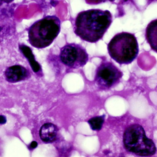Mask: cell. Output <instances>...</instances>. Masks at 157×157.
<instances>
[{"label": "cell", "mask_w": 157, "mask_h": 157, "mask_svg": "<svg viewBox=\"0 0 157 157\" xmlns=\"http://www.w3.org/2000/svg\"><path fill=\"white\" fill-rule=\"evenodd\" d=\"M112 22L113 17L109 10H85L76 17L74 33L84 41L96 43L103 38Z\"/></svg>", "instance_id": "1"}, {"label": "cell", "mask_w": 157, "mask_h": 157, "mask_svg": "<svg viewBox=\"0 0 157 157\" xmlns=\"http://www.w3.org/2000/svg\"><path fill=\"white\" fill-rule=\"evenodd\" d=\"M61 21L56 16H47L33 23L28 30L30 43L38 49L49 46L60 32Z\"/></svg>", "instance_id": "2"}, {"label": "cell", "mask_w": 157, "mask_h": 157, "mask_svg": "<svg viewBox=\"0 0 157 157\" xmlns=\"http://www.w3.org/2000/svg\"><path fill=\"white\" fill-rule=\"evenodd\" d=\"M107 49L110 57L121 65L131 63L139 53L136 37L125 32L115 34L108 43Z\"/></svg>", "instance_id": "3"}, {"label": "cell", "mask_w": 157, "mask_h": 157, "mask_svg": "<svg viewBox=\"0 0 157 157\" xmlns=\"http://www.w3.org/2000/svg\"><path fill=\"white\" fill-rule=\"evenodd\" d=\"M123 141L127 151L138 156L148 157L156 153L155 143L146 136L144 128L139 124L128 127L124 132Z\"/></svg>", "instance_id": "4"}, {"label": "cell", "mask_w": 157, "mask_h": 157, "mask_svg": "<svg viewBox=\"0 0 157 157\" xmlns=\"http://www.w3.org/2000/svg\"><path fill=\"white\" fill-rule=\"evenodd\" d=\"M59 57L63 64L69 68L78 69L89 61L86 50L80 44L67 43L61 48Z\"/></svg>", "instance_id": "5"}, {"label": "cell", "mask_w": 157, "mask_h": 157, "mask_svg": "<svg viewBox=\"0 0 157 157\" xmlns=\"http://www.w3.org/2000/svg\"><path fill=\"white\" fill-rule=\"evenodd\" d=\"M122 76V72L113 64L104 62L96 71L95 83L100 89L108 90L119 83Z\"/></svg>", "instance_id": "6"}, {"label": "cell", "mask_w": 157, "mask_h": 157, "mask_svg": "<svg viewBox=\"0 0 157 157\" xmlns=\"http://www.w3.org/2000/svg\"><path fill=\"white\" fill-rule=\"evenodd\" d=\"M5 74L8 81L14 83L25 79L29 76V73L23 66L15 65L8 68Z\"/></svg>", "instance_id": "7"}, {"label": "cell", "mask_w": 157, "mask_h": 157, "mask_svg": "<svg viewBox=\"0 0 157 157\" xmlns=\"http://www.w3.org/2000/svg\"><path fill=\"white\" fill-rule=\"evenodd\" d=\"M39 134L43 142L45 143H52L57 139L58 129L52 123H46L40 127Z\"/></svg>", "instance_id": "8"}, {"label": "cell", "mask_w": 157, "mask_h": 157, "mask_svg": "<svg viewBox=\"0 0 157 157\" xmlns=\"http://www.w3.org/2000/svg\"><path fill=\"white\" fill-rule=\"evenodd\" d=\"M145 38L151 49L157 53V19L148 24L145 30Z\"/></svg>", "instance_id": "9"}, {"label": "cell", "mask_w": 157, "mask_h": 157, "mask_svg": "<svg viewBox=\"0 0 157 157\" xmlns=\"http://www.w3.org/2000/svg\"><path fill=\"white\" fill-rule=\"evenodd\" d=\"M19 49L27 58L33 70L35 73L39 72L40 70L41 67L38 62L35 60L34 55L30 48L25 45H21L19 46Z\"/></svg>", "instance_id": "10"}, {"label": "cell", "mask_w": 157, "mask_h": 157, "mask_svg": "<svg viewBox=\"0 0 157 157\" xmlns=\"http://www.w3.org/2000/svg\"><path fill=\"white\" fill-rule=\"evenodd\" d=\"M104 121L105 115H103L91 118L88 121V123L92 130L99 131L102 129Z\"/></svg>", "instance_id": "11"}, {"label": "cell", "mask_w": 157, "mask_h": 157, "mask_svg": "<svg viewBox=\"0 0 157 157\" xmlns=\"http://www.w3.org/2000/svg\"><path fill=\"white\" fill-rule=\"evenodd\" d=\"M107 0H85L86 2L90 5H97L105 2Z\"/></svg>", "instance_id": "12"}, {"label": "cell", "mask_w": 157, "mask_h": 157, "mask_svg": "<svg viewBox=\"0 0 157 157\" xmlns=\"http://www.w3.org/2000/svg\"><path fill=\"white\" fill-rule=\"evenodd\" d=\"M6 122V118L4 116L0 115V124H4Z\"/></svg>", "instance_id": "13"}, {"label": "cell", "mask_w": 157, "mask_h": 157, "mask_svg": "<svg viewBox=\"0 0 157 157\" xmlns=\"http://www.w3.org/2000/svg\"><path fill=\"white\" fill-rule=\"evenodd\" d=\"M37 146V143L36 142H35V141H33V142H32L30 144L31 148H32V149H34V148H36Z\"/></svg>", "instance_id": "14"}, {"label": "cell", "mask_w": 157, "mask_h": 157, "mask_svg": "<svg viewBox=\"0 0 157 157\" xmlns=\"http://www.w3.org/2000/svg\"><path fill=\"white\" fill-rule=\"evenodd\" d=\"M2 1L4 2H6V3H10V2L13 1L14 0H2Z\"/></svg>", "instance_id": "15"}, {"label": "cell", "mask_w": 157, "mask_h": 157, "mask_svg": "<svg viewBox=\"0 0 157 157\" xmlns=\"http://www.w3.org/2000/svg\"><path fill=\"white\" fill-rule=\"evenodd\" d=\"M154 1H157V0H148V1L149 2H152Z\"/></svg>", "instance_id": "16"}, {"label": "cell", "mask_w": 157, "mask_h": 157, "mask_svg": "<svg viewBox=\"0 0 157 157\" xmlns=\"http://www.w3.org/2000/svg\"><path fill=\"white\" fill-rule=\"evenodd\" d=\"M125 1H128V0H125Z\"/></svg>", "instance_id": "17"}]
</instances>
